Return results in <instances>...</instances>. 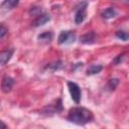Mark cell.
<instances>
[{
	"label": "cell",
	"instance_id": "1",
	"mask_svg": "<svg viewBox=\"0 0 129 129\" xmlns=\"http://www.w3.org/2000/svg\"><path fill=\"white\" fill-rule=\"evenodd\" d=\"M93 113L84 107H74L70 110L68 120L77 125H84L93 120Z\"/></svg>",
	"mask_w": 129,
	"mask_h": 129
},
{
	"label": "cell",
	"instance_id": "2",
	"mask_svg": "<svg viewBox=\"0 0 129 129\" xmlns=\"http://www.w3.org/2000/svg\"><path fill=\"white\" fill-rule=\"evenodd\" d=\"M68 88H69L70 94L72 96V99L75 101V103L78 104L81 100V89H80V87L74 82H68Z\"/></svg>",
	"mask_w": 129,
	"mask_h": 129
},
{
	"label": "cell",
	"instance_id": "3",
	"mask_svg": "<svg viewBox=\"0 0 129 129\" xmlns=\"http://www.w3.org/2000/svg\"><path fill=\"white\" fill-rule=\"evenodd\" d=\"M86 8H87V3L86 2L81 3L80 7H78L77 12H76V15H75V21H76L77 24H81L85 20L86 15H87Z\"/></svg>",
	"mask_w": 129,
	"mask_h": 129
},
{
	"label": "cell",
	"instance_id": "4",
	"mask_svg": "<svg viewBox=\"0 0 129 129\" xmlns=\"http://www.w3.org/2000/svg\"><path fill=\"white\" fill-rule=\"evenodd\" d=\"M76 39V35L72 31H61L58 35V43H72Z\"/></svg>",
	"mask_w": 129,
	"mask_h": 129
},
{
	"label": "cell",
	"instance_id": "5",
	"mask_svg": "<svg viewBox=\"0 0 129 129\" xmlns=\"http://www.w3.org/2000/svg\"><path fill=\"white\" fill-rule=\"evenodd\" d=\"M49 19H50L49 14H47V13H42L41 15H39V16H37V17L35 18V20L32 22V25L35 26V27L44 25L47 21H49Z\"/></svg>",
	"mask_w": 129,
	"mask_h": 129
},
{
	"label": "cell",
	"instance_id": "6",
	"mask_svg": "<svg viewBox=\"0 0 129 129\" xmlns=\"http://www.w3.org/2000/svg\"><path fill=\"white\" fill-rule=\"evenodd\" d=\"M13 79L8 77V76H5L2 80V84H1V88H2V91L4 93H8L11 89H12V86H13Z\"/></svg>",
	"mask_w": 129,
	"mask_h": 129
},
{
	"label": "cell",
	"instance_id": "7",
	"mask_svg": "<svg viewBox=\"0 0 129 129\" xmlns=\"http://www.w3.org/2000/svg\"><path fill=\"white\" fill-rule=\"evenodd\" d=\"M12 53H13L12 49H6V50L1 51V53H0V62H1L2 66L6 64V62H8V60L12 56Z\"/></svg>",
	"mask_w": 129,
	"mask_h": 129
},
{
	"label": "cell",
	"instance_id": "8",
	"mask_svg": "<svg viewBox=\"0 0 129 129\" xmlns=\"http://www.w3.org/2000/svg\"><path fill=\"white\" fill-rule=\"evenodd\" d=\"M101 15L105 19H110V18H113L117 15V11L113 7H109V8H106L105 10H103Z\"/></svg>",
	"mask_w": 129,
	"mask_h": 129
},
{
	"label": "cell",
	"instance_id": "9",
	"mask_svg": "<svg viewBox=\"0 0 129 129\" xmlns=\"http://www.w3.org/2000/svg\"><path fill=\"white\" fill-rule=\"evenodd\" d=\"M95 38H96V34L93 32V31H90L86 34H84L82 37H81V42L83 43H93L95 41Z\"/></svg>",
	"mask_w": 129,
	"mask_h": 129
},
{
	"label": "cell",
	"instance_id": "10",
	"mask_svg": "<svg viewBox=\"0 0 129 129\" xmlns=\"http://www.w3.org/2000/svg\"><path fill=\"white\" fill-rule=\"evenodd\" d=\"M102 66H99V64H92L88 70H87V75L88 76H92V75H96V74H99L101 71H102Z\"/></svg>",
	"mask_w": 129,
	"mask_h": 129
},
{
	"label": "cell",
	"instance_id": "11",
	"mask_svg": "<svg viewBox=\"0 0 129 129\" xmlns=\"http://www.w3.org/2000/svg\"><path fill=\"white\" fill-rule=\"evenodd\" d=\"M51 39H52V33L49 31H45L40 35H38V40L41 42H49Z\"/></svg>",
	"mask_w": 129,
	"mask_h": 129
},
{
	"label": "cell",
	"instance_id": "12",
	"mask_svg": "<svg viewBox=\"0 0 129 129\" xmlns=\"http://www.w3.org/2000/svg\"><path fill=\"white\" fill-rule=\"evenodd\" d=\"M17 4H18V1H15V0H8V1H4V2L2 3V7H3V8H6V9H12V8H14Z\"/></svg>",
	"mask_w": 129,
	"mask_h": 129
},
{
	"label": "cell",
	"instance_id": "13",
	"mask_svg": "<svg viewBox=\"0 0 129 129\" xmlns=\"http://www.w3.org/2000/svg\"><path fill=\"white\" fill-rule=\"evenodd\" d=\"M61 67H62V61L57 60V61H54V62L48 64V66L46 67V69H49V70H51L52 72H54V71H56V70H59Z\"/></svg>",
	"mask_w": 129,
	"mask_h": 129
},
{
	"label": "cell",
	"instance_id": "14",
	"mask_svg": "<svg viewBox=\"0 0 129 129\" xmlns=\"http://www.w3.org/2000/svg\"><path fill=\"white\" fill-rule=\"evenodd\" d=\"M116 36H117L119 39L123 40V41H127V40L129 39V34H128L127 32H125V31H122V30L117 31V32H116Z\"/></svg>",
	"mask_w": 129,
	"mask_h": 129
},
{
	"label": "cell",
	"instance_id": "15",
	"mask_svg": "<svg viewBox=\"0 0 129 129\" xmlns=\"http://www.w3.org/2000/svg\"><path fill=\"white\" fill-rule=\"evenodd\" d=\"M118 84H119V80L118 79H111L108 82V88L112 91V90H114L118 86Z\"/></svg>",
	"mask_w": 129,
	"mask_h": 129
},
{
	"label": "cell",
	"instance_id": "16",
	"mask_svg": "<svg viewBox=\"0 0 129 129\" xmlns=\"http://www.w3.org/2000/svg\"><path fill=\"white\" fill-rule=\"evenodd\" d=\"M29 14L30 15H35V16H39L41 15V8L39 7H31L30 11H29Z\"/></svg>",
	"mask_w": 129,
	"mask_h": 129
},
{
	"label": "cell",
	"instance_id": "17",
	"mask_svg": "<svg viewBox=\"0 0 129 129\" xmlns=\"http://www.w3.org/2000/svg\"><path fill=\"white\" fill-rule=\"evenodd\" d=\"M7 32H8V29L3 24H1V26H0V38H3Z\"/></svg>",
	"mask_w": 129,
	"mask_h": 129
},
{
	"label": "cell",
	"instance_id": "18",
	"mask_svg": "<svg viewBox=\"0 0 129 129\" xmlns=\"http://www.w3.org/2000/svg\"><path fill=\"white\" fill-rule=\"evenodd\" d=\"M122 58H123V54H120V55H118L116 58H115V60H114V63H119L121 60H122Z\"/></svg>",
	"mask_w": 129,
	"mask_h": 129
},
{
	"label": "cell",
	"instance_id": "19",
	"mask_svg": "<svg viewBox=\"0 0 129 129\" xmlns=\"http://www.w3.org/2000/svg\"><path fill=\"white\" fill-rule=\"evenodd\" d=\"M0 123H1V129H5V128H6V126H5L4 122H3V121H1Z\"/></svg>",
	"mask_w": 129,
	"mask_h": 129
}]
</instances>
